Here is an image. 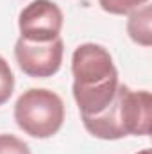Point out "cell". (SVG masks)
I'll list each match as a JSON object with an SVG mask.
<instances>
[{"label": "cell", "instance_id": "5", "mask_svg": "<svg viewBox=\"0 0 152 154\" xmlns=\"http://www.w3.org/2000/svg\"><path fill=\"white\" fill-rule=\"evenodd\" d=\"M122 111L127 136L150 134L152 95L149 90H131L122 84Z\"/></svg>", "mask_w": 152, "mask_h": 154}, {"label": "cell", "instance_id": "6", "mask_svg": "<svg viewBox=\"0 0 152 154\" xmlns=\"http://www.w3.org/2000/svg\"><path fill=\"white\" fill-rule=\"evenodd\" d=\"M127 34L136 45L150 47L152 45V7L149 4L129 13L127 18Z\"/></svg>", "mask_w": 152, "mask_h": 154}, {"label": "cell", "instance_id": "8", "mask_svg": "<svg viewBox=\"0 0 152 154\" xmlns=\"http://www.w3.org/2000/svg\"><path fill=\"white\" fill-rule=\"evenodd\" d=\"M14 91V75L5 61L4 56H0V106H4Z\"/></svg>", "mask_w": 152, "mask_h": 154}, {"label": "cell", "instance_id": "9", "mask_svg": "<svg viewBox=\"0 0 152 154\" xmlns=\"http://www.w3.org/2000/svg\"><path fill=\"white\" fill-rule=\"evenodd\" d=\"M0 154H32L31 147L18 136L2 133L0 134Z\"/></svg>", "mask_w": 152, "mask_h": 154}, {"label": "cell", "instance_id": "3", "mask_svg": "<svg viewBox=\"0 0 152 154\" xmlns=\"http://www.w3.org/2000/svg\"><path fill=\"white\" fill-rule=\"evenodd\" d=\"M63 54H65V43L61 36L45 43L18 38L14 43V57L20 70L25 75L34 79L56 75L61 68Z\"/></svg>", "mask_w": 152, "mask_h": 154}, {"label": "cell", "instance_id": "1", "mask_svg": "<svg viewBox=\"0 0 152 154\" xmlns=\"http://www.w3.org/2000/svg\"><path fill=\"white\" fill-rule=\"evenodd\" d=\"M72 93L81 116L104 111L116 97L120 79L113 56L97 43H82L72 54Z\"/></svg>", "mask_w": 152, "mask_h": 154}, {"label": "cell", "instance_id": "2", "mask_svg": "<svg viewBox=\"0 0 152 154\" xmlns=\"http://www.w3.org/2000/svg\"><path fill=\"white\" fill-rule=\"evenodd\" d=\"M14 122L32 138H52L63 127L65 102L52 90L29 88L14 102Z\"/></svg>", "mask_w": 152, "mask_h": 154}, {"label": "cell", "instance_id": "4", "mask_svg": "<svg viewBox=\"0 0 152 154\" xmlns=\"http://www.w3.org/2000/svg\"><path fill=\"white\" fill-rule=\"evenodd\" d=\"M65 16L61 7L52 0H32L18 14L20 38L45 43L59 38Z\"/></svg>", "mask_w": 152, "mask_h": 154}, {"label": "cell", "instance_id": "10", "mask_svg": "<svg viewBox=\"0 0 152 154\" xmlns=\"http://www.w3.org/2000/svg\"><path fill=\"white\" fill-rule=\"evenodd\" d=\"M136 154H152V152H150V149H143V151H140V152H136Z\"/></svg>", "mask_w": 152, "mask_h": 154}, {"label": "cell", "instance_id": "7", "mask_svg": "<svg viewBox=\"0 0 152 154\" xmlns=\"http://www.w3.org/2000/svg\"><path fill=\"white\" fill-rule=\"evenodd\" d=\"M150 0H99V5L102 11L109 13V14H116V16H122V14H129L132 13L134 9L149 4Z\"/></svg>", "mask_w": 152, "mask_h": 154}]
</instances>
